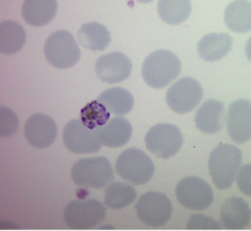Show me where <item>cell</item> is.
I'll return each mask as SVG.
<instances>
[{
  "mask_svg": "<svg viewBox=\"0 0 251 231\" xmlns=\"http://www.w3.org/2000/svg\"><path fill=\"white\" fill-rule=\"evenodd\" d=\"M224 104L216 100L205 101L197 110L195 123L198 129L206 134L221 131L224 126Z\"/></svg>",
  "mask_w": 251,
  "mask_h": 231,
  "instance_id": "15",
  "label": "cell"
},
{
  "mask_svg": "<svg viewBox=\"0 0 251 231\" xmlns=\"http://www.w3.org/2000/svg\"><path fill=\"white\" fill-rule=\"evenodd\" d=\"M57 11L55 0H26L22 5V16L28 25L43 26L51 22Z\"/></svg>",
  "mask_w": 251,
  "mask_h": 231,
  "instance_id": "19",
  "label": "cell"
},
{
  "mask_svg": "<svg viewBox=\"0 0 251 231\" xmlns=\"http://www.w3.org/2000/svg\"><path fill=\"white\" fill-rule=\"evenodd\" d=\"M25 43L24 27L15 21H4L0 25V51L12 55L22 50Z\"/></svg>",
  "mask_w": 251,
  "mask_h": 231,
  "instance_id": "23",
  "label": "cell"
},
{
  "mask_svg": "<svg viewBox=\"0 0 251 231\" xmlns=\"http://www.w3.org/2000/svg\"><path fill=\"white\" fill-rule=\"evenodd\" d=\"M226 128L234 142L244 144L251 138V104L247 100H238L228 107Z\"/></svg>",
  "mask_w": 251,
  "mask_h": 231,
  "instance_id": "12",
  "label": "cell"
},
{
  "mask_svg": "<svg viewBox=\"0 0 251 231\" xmlns=\"http://www.w3.org/2000/svg\"><path fill=\"white\" fill-rule=\"evenodd\" d=\"M106 215L107 210L99 200H75L66 206L64 220L72 230H88L101 223Z\"/></svg>",
  "mask_w": 251,
  "mask_h": 231,
  "instance_id": "7",
  "label": "cell"
},
{
  "mask_svg": "<svg viewBox=\"0 0 251 231\" xmlns=\"http://www.w3.org/2000/svg\"><path fill=\"white\" fill-rule=\"evenodd\" d=\"M192 6L188 0H161L157 3V13L165 23L178 25L188 19Z\"/></svg>",
  "mask_w": 251,
  "mask_h": 231,
  "instance_id": "24",
  "label": "cell"
},
{
  "mask_svg": "<svg viewBox=\"0 0 251 231\" xmlns=\"http://www.w3.org/2000/svg\"><path fill=\"white\" fill-rule=\"evenodd\" d=\"M80 119L89 129L95 130L105 125L110 119V112L100 102L94 100L82 108Z\"/></svg>",
  "mask_w": 251,
  "mask_h": 231,
  "instance_id": "26",
  "label": "cell"
},
{
  "mask_svg": "<svg viewBox=\"0 0 251 231\" xmlns=\"http://www.w3.org/2000/svg\"><path fill=\"white\" fill-rule=\"evenodd\" d=\"M24 133L27 142L34 148L45 149L51 146L57 138V124L48 115L35 114L26 120Z\"/></svg>",
  "mask_w": 251,
  "mask_h": 231,
  "instance_id": "14",
  "label": "cell"
},
{
  "mask_svg": "<svg viewBox=\"0 0 251 231\" xmlns=\"http://www.w3.org/2000/svg\"><path fill=\"white\" fill-rule=\"evenodd\" d=\"M63 142L69 151L75 154L96 153L102 147L96 131L84 125L81 119H73L65 126Z\"/></svg>",
  "mask_w": 251,
  "mask_h": 231,
  "instance_id": "11",
  "label": "cell"
},
{
  "mask_svg": "<svg viewBox=\"0 0 251 231\" xmlns=\"http://www.w3.org/2000/svg\"><path fill=\"white\" fill-rule=\"evenodd\" d=\"M46 59L57 69H69L80 59V50L73 35L67 30L53 32L46 40Z\"/></svg>",
  "mask_w": 251,
  "mask_h": 231,
  "instance_id": "5",
  "label": "cell"
},
{
  "mask_svg": "<svg viewBox=\"0 0 251 231\" xmlns=\"http://www.w3.org/2000/svg\"><path fill=\"white\" fill-rule=\"evenodd\" d=\"M251 164H247L239 169L238 174V186L241 192L251 196Z\"/></svg>",
  "mask_w": 251,
  "mask_h": 231,
  "instance_id": "29",
  "label": "cell"
},
{
  "mask_svg": "<svg viewBox=\"0 0 251 231\" xmlns=\"http://www.w3.org/2000/svg\"><path fill=\"white\" fill-rule=\"evenodd\" d=\"M72 180L76 186L102 188L114 180L113 169L104 156H94L79 159L71 170Z\"/></svg>",
  "mask_w": 251,
  "mask_h": 231,
  "instance_id": "3",
  "label": "cell"
},
{
  "mask_svg": "<svg viewBox=\"0 0 251 231\" xmlns=\"http://www.w3.org/2000/svg\"><path fill=\"white\" fill-rule=\"evenodd\" d=\"M176 196L183 206L192 210H204L214 200L211 187L204 180L195 176L186 177L178 182Z\"/></svg>",
  "mask_w": 251,
  "mask_h": 231,
  "instance_id": "10",
  "label": "cell"
},
{
  "mask_svg": "<svg viewBox=\"0 0 251 231\" xmlns=\"http://www.w3.org/2000/svg\"><path fill=\"white\" fill-rule=\"evenodd\" d=\"M135 209L140 221L152 228H158L170 221L172 204L165 194L149 191L139 198Z\"/></svg>",
  "mask_w": 251,
  "mask_h": 231,
  "instance_id": "8",
  "label": "cell"
},
{
  "mask_svg": "<svg viewBox=\"0 0 251 231\" xmlns=\"http://www.w3.org/2000/svg\"><path fill=\"white\" fill-rule=\"evenodd\" d=\"M251 5L249 1H233L226 6L224 20L226 26L236 33H247L251 29Z\"/></svg>",
  "mask_w": 251,
  "mask_h": 231,
  "instance_id": "21",
  "label": "cell"
},
{
  "mask_svg": "<svg viewBox=\"0 0 251 231\" xmlns=\"http://www.w3.org/2000/svg\"><path fill=\"white\" fill-rule=\"evenodd\" d=\"M188 230H220V223L202 214L192 215L188 221Z\"/></svg>",
  "mask_w": 251,
  "mask_h": 231,
  "instance_id": "28",
  "label": "cell"
},
{
  "mask_svg": "<svg viewBox=\"0 0 251 231\" xmlns=\"http://www.w3.org/2000/svg\"><path fill=\"white\" fill-rule=\"evenodd\" d=\"M146 148L153 155L167 159L176 155L183 145V135L176 126L160 123L152 127L145 137Z\"/></svg>",
  "mask_w": 251,
  "mask_h": 231,
  "instance_id": "6",
  "label": "cell"
},
{
  "mask_svg": "<svg viewBox=\"0 0 251 231\" xmlns=\"http://www.w3.org/2000/svg\"><path fill=\"white\" fill-rule=\"evenodd\" d=\"M242 162V152L230 144H220L211 152L208 160L209 173L220 189L232 187Z\"/></svg>",
  "mask_w": 251,
  "mask_h": 231,
  "instance_id": "2",
  "label": "cell"
},
{
  "mask_svg": "<svg viewBox=\"0 0 251 231\" xmlns=\"http://www.w3.org/2000/svg\"><path fill=\"white\" fill-rule=\"evenodd\" d=\"M181 72V62L175 53L167 50L152 52L145 59L141 73L145 82L153 88H166Z\"/></svg>",
  "mask_w": 251,
  "mask_h": 231,
  "instance_id": "1",
  "label": "cell"
},
{
  "mask_svg": "<svg viewBox=\"0 0 251 231\" xmlns=\"http://www.w3.org/2000/svg\"><path fill=\"white\" fill-rule=\"evenodd\" d=\"M201 83L192 77H182L175 82L166 95L170 109L177 114H186L195 109L203 99Z\"/></svg>",
  "mask_w": 251,
  "mask_h": 231,
  "instance_id": "9",
  "label": "cell"
},
{
  "mask_svg": "<svg viewBox=\"0 0 251 231\" xmlns=\"http://www.w3.org/2000/svg\"><path fill=\"white\" fill-rule=\"evenodd\" d=\"M233 38L226 33H210L201 38L198 52L207 62L222 59L232 50Z\"/></svg>",
  "mask_w": 251,
  "mask_h": 231,
  "instance_id": "18",
  "label": "cell"
},
{
  "mask_svg": "<svg viewBox=\"0 0 251 231\" xmlns=\"http://www.w3.org/2000/svg\"><path fill=\"white\" fill-rule=\"evenodd\" d=\"M19 120L18 116L11 109L6 106L0 107V136L10 137L19 129Z\"/></svg>",
  "mask_w": 251,
  "mask_h": 231,
  "instance_id": "27",
  "label": "cell"
},
{
  "mask_svg": "<svg viewBox=\"0 0 251 231\" xmlns=\"http://www.w3.org/2000/svg\"><path fill=\"white\" fill-rule=\"evenodd\" d=\"M116 171L122 180L133 185H144L155 173V166L148 154L136 148L124 150L116 161Z\"/></svg>",
  "mask_w": 251,
  "mask_h": 231,
  "instance_id": "4",
  "label": "cell"
},
{
  "mask_svg": "<svg viewBox=\"0 0 251 231\" xmlns=\"http://www.w3.org/2000/svg\"><path fill=\"white\" fill-rule=\"evenodd\" d=\"M137 190L124 182H113L105 189V204L111 209H122L137 199Z\"/></svg>",
  "mask_w": 251,
  "mask_h": 231,
  "instance_id": "25",
  "label": "cell"
},
{
  "mask_svg": "<svg viewBox=\"0 0 251 231\" xmlns=\"http://www.w3.org/2000/svg\"><path fill=\"white\" fill-rule=\"evenodd\" d=\"M102 145L107 148L117 149L125 146L131 138L132 126L128 120L123 118H113L100 128L95 129Z\"/></svg>",
  "mask_w": 251,
  "mask_h": 231,
  "instance_id": "16",
  "label": "cell"
},
{
  "mask_svg": "<svg viewBox=\"0 0 251 231\" xmlns=\"http://www.w3.org/2000/svg\"><path fill=\"white\" fill-rule=\"evenodd\" d=\"M251 208L241 198L226 200L220 208V220L228 230H242L251 223Z\"/></svg>",
  "mask_w": 251,
  "mask_h": 231,
  "instance_id": "17",
  "label": "cell"
},
{
  "mask_svg": "<svg viewBox=\"0 0 251 231\" xmlns=\"http://www.w3.org/2000/svg\"><path fill=\"white\" fill-rule=\"evenodd\" d=\"M77 39L82 47L92 51L106 50L111 41L107 27L98 22L84 24L77 32Z\"/></svg>",
  "mask_w": 251,
  "mask_h": 231,
  "instance_id": "20",
  "label": "cell"
},
{
  "mask_svg": "<svg viewBox=\"0 0 251 231\" xmlns=\"http://www.w3.org/2000/svg\"><path fill=\"white\" fill-rule=\"evenodd\" d=\"M98 101L110 113L117 116H124L131 111L134 106V98L125 88H111L101 93Z\"/></svg>",
  "mask_w": 251,
  "mask_h": 231,
  "instance_id": "22",
  "label": "cell"
},
{
  "mask_svg": "<svg viewBox=\"0 0 251 231\" xmlns=\"http://www.w3.org/2000/svg\"><path fill=\"white\" fill-rule=\"evenodd\" d=\"M96 73L107 84L124 81L131 74L130 59L121 52H111L100 56L95 65Z\"/></svg>",
  "mask_w": 251,
  "mask_h": 231,
  "instance_id": "13",
  "label": "cell"
}]
</instances>
